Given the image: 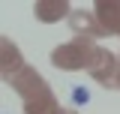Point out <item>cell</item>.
Instances as JSON below:
<instances>
[{
  "label": "cell",
  "mask_w": 120,
  "mask_h": 114,
  "mask_svg": "<svg viewBox=\"0 0 120 114\" xmlns=\"http://www.w3.org/2000/svg\"><path fill=\"white\" fill-rule=\"evenodd\" d=\"M9 87H12V90H15L24 102H30V99H36V96H42V93H48V90H51V87H48V81H45V78L33 69V66H24V69L18 72L12 81H9Z\"/></svg>",
  "instance_id": "cell-3"
},
{
  "label": "cell",
  "mask_w": 120,
  "mask_h": 114,
  "mask_svg": "<svg viewBox=\"0 0 120 114\" xmlns=\"http://www.w3.org/2000/svg\"><path fill=\"white\" fill-rule=\"evenodd\" d=\"M117 87H120V72H117Z\"/></svg>",
  "instance_id": "cell-10"
},
{
  "label": "cell",
  "mask_w": 120,
  "mask_h": 114,
  "mask_svg": "<svg viewBox=\"0 0 120 114\" xmlns=\"http://www.w3.org/2000/svg\"><path fill=\"white\" fill-rule=\"evenodd\" d=\"M93 15L105 30V36H120V0H96Z\"/></svg>",
  "instance_id": "cell-5"
},
{
  "label": "cell",
  "mask_w": 120,
  "mask_h": 114,
  "mask_svg": "<svg viewBox=\"0 0 120 114\" xmlns=\"http://www.w3.org/2000/svg\"><path fill=\"white\" fill-rule=\"evenodd\" d=\"M21 69H24V57L18 51V45L3 36V39H0V75H3V81L9 84Z\"/></svg>",
  "instance_id": "cell-6"
},
{
  "label": "cell",
  "mask_w": 120,
  "mask_h": 114,
  "mask_svg": "<svg viewBox=\"0 0 120 114\" xmlns=\"http://www.w3.org/2000/svg\"><path fill=\"white\" fill-rule=\"evenodd\" d=\"M63 114H78V111H72V108H63Z\"/></svg>",
  "instance_id": "cell-9"
},
{
  "label": "cell",
  "mask_w": 120,
  "mask_h": 114,
  "mask_svg": "<svg viewBox=\"0 0 120 114\" xmlns=\"http://www.w3.org/2000/svg\"><path fill=\"white\" fill-rule=\"evenodd\" d=\"M117 72H120V54L108 51V48H99L93 66H90V78L102 87H117Z\"/></svg>",
  "instance_id": "cell-2"
},
{
  "label": "cell",
  "mask_w": 120,
  "mask_h": 114,
  "mask_svg": "<svg viewBox=\"0 0 120 114\" xmlns=\"http://www.w3.org/2000/svg\"><path fill=\"white\" fill-rule=\"evenodd\" d=\"M24 114H63V108H60L57 96L48 90V93H42V96L24 102Z\"/></svg>",
  "instance_id": "cell-8"
},
{
  "label": "cell",
  "mask_w": 120,
  "mask_h": 114,
  "mask_svg": "<svg viewBox=\"0 0 120 114\" xmlns=\"http://www.w3.org/2000/svg\"><path fill=\"white\" fill-rule=\"evenodd\" d=\"M33 15H36V21H42V24H54L60 18H69V15H72V6H69L66 0H36V3H33Z\"/></svg>",
  "instance_id": "cell-7"
},
{
  "label": "cell",
  "mask_w": 120,
  "mask_h": 114,
  "mask_svg": "<svg viewBox=\"0 0 120 114\" xmlns=\"http://www.w3.org/2000/svg\"><path fill=\"white\" fill-rule=\"evenodd\" d=\"M69 30L75 33V39H90V42H96V39L105 36V30L99 27L93 9H72V15H69Z\"/></svg>",
  "instance_id": "cell-4"
},
{
  "label": "cell",
  "mask_w": 120,
  "mask_h": 114,
  "mask_svg": "<svg viewBox=\"0 0 120 114\" xmlns=\"http://www.w3.org/2000/svg\"><path fill=\"white\" fill-rule=\"evenodd\" d=\"M96 51H99V45L90 42V39H69V42L57 45L51 51V66L63 69V72H78V69L90 72L93 60H96Z\"/></svg>",
  "instance_id": "cell-1"
}]
</instances>
